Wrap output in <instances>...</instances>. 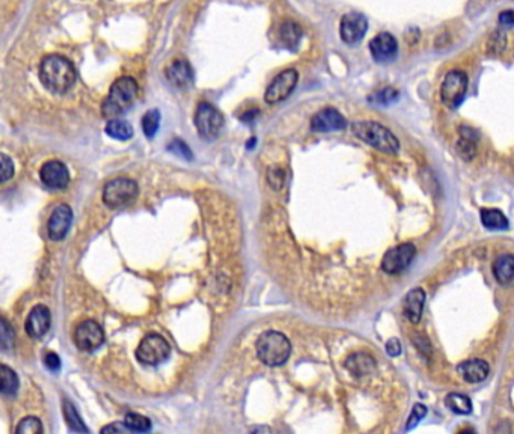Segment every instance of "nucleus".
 <instances>
[{"label": "nucleus", "mask_w": 514, "mask_h": 434, "mask_svg": "<svg viewBox=\"0 0 514 434\" xmlns=\"http://www.w3.org/2000/svg\"><path fill=\"white\" fill-rule=\"evenodd\" d=\"M40 79L47 91L65 93L76 82V68L65 56L49 54L41 61Z\"/></svg>", "instance_id": "nucleus-1"}, {"label": "nucleus", "mask_w": 514, "mask_h": 434, "mask_svg": "<svg viewBox=\"0 0 514 434\" xmlns=\"http://www.w3.org/2000/svg\"><path fill=\"white\" fill-rule=\"evenodd\" d=\"M353 135L367 145L385 154H397L400 149L398 139L385 126L376 121H356L352 124Z\"/></svg>", "instance_id": "nucleus-2"}, {"label": "nucleus", "mask_w": 514, "mask_h": 434, "mask_svg": "<svg viewBox=\"0 0 514 434\" xmlns=\"http://www.w3.org/2000/svg\"><path fill=\"white\" fill-rule=\"evenodd\" d=\"M257 356L267 366L284 365L292 354V343L278 330H267L257 339Z\"/></svg>", "instance_id": "nucleus-3"}, {"label": "nucleus", "mask_w": 514, "mask_h": 434, "mask_svg": "<svg viewBox=\"0 0 514 434\" xmlns=\"http://www.w3.org/2000/svg\"><path fill=\"white\" fill-rule=\"evenodd\" d=\"M137 93V83L133 77L118 79L109 91V96L103 101L101 112L103 117L112 119L123 115L126 110L132 107Z\"/></svg>", "instance_id": "nucleus-4"}, {"label": "nucleus", "mask_w": 514, "mask_h": 434, "mask_svg": "<svg viewBox=\"0 0 514 434\" xmlns=\"http://www.w3.org/2000/svg\"><path fill=\"white\" fill-rule=\"evenodd\" d=\"M171 354V345L158 334L146 335L136 350V359L142 365L154 366L165 362Z\"/></svg>", "instance_id": "nucleus-5"}, {"label": "nucleus", "mask_w": 514, "mask_h": 434, "mask_svg": "<svg viewBox=\"0 0 514 434\" xmlns=\"http://www.w3.org/2000/svg\"><path fill=\"white\" fill-rule=\"evenodd\" d=\"M139 193L137 184L130 178H115L109 181L103 190V202L109 209H119L126 207L136 200Z\"/></svg>", "instance_id": "nucleus-6"}, {"label": "nucleus", "mask_w": 514, "mask_h": 434, "mask_svg": "<svg viewBox=\"0 0 514 434\" xmlns=\"http://www.w3.org/2000/svg\"><path fill=\"white\" fill-rule=\"evenodd\" d=\"M225 124L222 113L210 103H199L195 113V126L202 139H216Z\"/></svg>", "instance_id": "nucleus-7"}, {"label": "nucleus", "mask_w": 514, "mask_h": 434, "mask_svg": "<svg viewBox=\"0 0 514 434\" xmlns=\"http://www.w3.org/2000/svg\"><path fill=\"white\" fill-rule=\"evenodd\" d=\"M467 91V75L462 70L448 71L441 84V98L448 107L455 109L462 105Z\"/></svg>", "instance_id": "nucleus-8"}, {"label": "nucleus", "mask_w": 514, "mask_h": 434, "mask_svg": "<svg viewBox=\"0 0 514 434\" xmlns=\"http://www.w3.org/2000/svg\"><path fill=\"white\" fill-rule=\"evenodd\" d=\"M297 82L298 73L296 70L289 68L280 71L266 89L264 100L267 105H278V103L287 100L296 89Z\"/></svg>", "instance_id": "nucleus-9"}, {"label": "nucleus", "mask_w": 514, "mask_h": 434, "mask_svg": "<svg viewBox=\"0 0 514 434\" xmlns=\"http://www.w3.org/2000/svg\"><path fill=\"white\" fill-rule=\"evenodd\" d=\"M416 255V248L412 243H403L389 249L381 260V270L388 275H398L405 271Z\"/></svg>", "instance_id": "nucleus-10"}, {"label": "nucleus", "mask_w": 514, "mask_h": 434, "mask_svg": "<svg viewBox=\"0 0 514 434\" xmlns=\"http://www.w3.org/2000/svg\"><path fill=\"white\" fill-rule=\"evenodd\" d=\"M105 343V332L98 323L86 320L74 330V344L82 352H93Z\"/></svg>", "instance_id": "nucleus-11"}, {"label": "nucleus", "mask_w": 514, "mask_h": 434, "mask_svg": "<svg viewBox=\"0 0 514 434\" xmlns=\"http://www.w3.org/2000/svg\"><path fill=\"white\" fill-rule=\"evenodd\" d=\"M368 29L367 18L359 13H349L341 18L340 24V35L341 40L347 44H356L363 36H365Z\"/></svg>", "instance_id": "nucleus-12"}, {"label": "nucleus", "mask_w": 514, "mask_h": 434, "mask_svg": "<svg viewBox=\"0 0 514 434\" xmlns=\"http://www.w3.org/2000/svg\"><path fill=\"white\" fill-rule=\"evenodd\" d=\"M347 127V121L341 113L333 107H326L317 112L311 119V130L315 133H327V131L344 130Z\"/></svg>", "instance_id": "nucleus-13"}, {"label": "nucleus", "mask_w": 514, "mask_h": 434, "mask_svg": "<svg viewBox=\"0 0 514 434\" xmlns=\"http://www.w3.org/2000/svg\"><path fill=\"white\" fill-rule=\"evenodd\" d=\"M71 222H73V211L70 207L65 204L56 207L53 213L50 214L49 223H47V232H49V237L53 241L62 240L65 235H67L70 226H71Z\"/></svg>", "instance_id": "nucleus-14"}, {"label": "nucleus", "mask_w": 514, "mask_h": 434, "mask_svg": "<svg viewBox=\"0 0 514 434\" xmlns=\"http://www.w3.org/2000/svg\"><path fill=\"white\" fill-rule=\"evenodd\" d=\"M41 181L50 188H65L70 183V172L59 160H50L43 165L40 171Z\"/></svg>", "instance_id": "nucleus-15"}, {"label": "nucleus", "mask_w": 514, "mask_h": 434, "mask_svg": "<svg viewBox=\"0 0 514 434\" xmlns=\"http://www.w3.org/2000/svg\"><path fill=\"white\" fill-rule=\"evenodd\" d=\"M52 324L50 310L44 305H36L26 320V334L33 339H41L47 332H49Z\"/></svg>", "instance_id": "nucleus-16"}, {"label": "nucleus", "mask_w": 514, "mask_h": 434, "mask_svg": "<svg viewBox=\"0 0 514 434\" xmlns=\"http://www.w3.org/2000/svg\"><path fill=\"white\" fill-rule=\"evenodd\" d=\"M370 52L377 62H388L394 59L398 52V44L394 36L388 32L376 35L370 41Z\"/></svg>", "instance_id": "nucleus-17"}, {"label": "nucleus", "mask_w": 514, "mask_h": 434, "mask_svg": "<svg viewBox=\"0 0 514 434\" xmlns=\"http://www.w3.org/2000/svg\"><path fill=\"white\" fill-rule=\"evenodd\" d=\"M166 77L175 88H189L193 83V70L186 59H175L166 68Z\"/></svg>", "instance_id": "nucleus-18"}, {"label": "nucleus", "mask_w": 514, "mask_h": 434, "mask_svg": "<svg viewBox=\"0 0 514 434\" xmlns=\"http://www.w3.org/2000/svg\"><path fill=\"white\" fill-rule=\"evenodd\" d=\"M460 377L467 383H481L489 377V364L483 359H469L457 366Z\"/></svg>", "instance_id": "nucleus-19"}, {"label": "nucleus", "mask_w": 514, "mask_h": 434, "mask_svg": "<svg viewBox=\"0 0 514 434\" xmlns=\"http://www.w3.org/2000/svg\"><path fill=\"white\" fill-rule=\"evenodd\" d=\"M344 366L347 368V371L354 377H363L376 371V361H374V357L371 354L358 352L350 354L347 359H345Z\"/></svg>", "instance_id": "nucleus-20"}, {"label": "nucleus", "mask_w": 514, "mask_h": 434, "mask_svg": "<svg viewBox=\"0 0 514 434\" xmlns=\"http://www.w3.org/2000/svg\"><path fill=\"white\" fill-rule=\"evenodd\" d=\"M425 304V292L421 288H414L407 292L405 299V315L410 323L418 324L423 317V309Z\"/></svg>", "instance_id": "nucleus-21"}, {"label": "nucleus", "mask_w": 514, "mask_h": 434, "mask_svg": "<svg viewBox=\"0 0 514 434\" xmlns=\"http://www.w3.org/2000/svg\"><path fill=\"white\" fill-rule=\"evenodd\" d=\"M492 270L499 284L502 285L511 284L514 278V257L511 253L499 255V257L494 260Z\"/></svg>", "instance_id": "nucleus-22"}, {"label": "nucleus", "mask_w": 514, "mask_h": 434, "mask_svg": "<svg viewBox=\"0 0 514 434\" xmlns=\"http://www.w3.org/2000/svg\"><path fill=\"white\" fill-rule=\"evenodd\" d=\"M279 36L282 43L288 47V49L296 50L298 43H301L302 36H303V31L302 27L298 26L296 22L287 20L279 27Z\"/></svg>", "instance_id": "nucleus-23"}, {"label": "nucleus", "mask_w": 514, "mask_h": 434, "mask_svg": "<svg viewBox=\"0 0 514 434\" xmlns=\"http://www.w3.org/2000/svg\"><path fill=\"white\" fill-rule=\"evenodd\" d=\"M481 223L484 228L493 231H502L508 228V219L501 210L497 209H483L481 210Z\"/></svg>", "instance_id": "nucleus-24"}, {"label": "nucleus", "mask_w": 514, "mask_h": 434, "mask_svg": "<svg viewBox=\"0 0 514 434\" xmlns=\"http://www.w3.org/2000/svg\"><path fill=\"white\" fill-rule=\"evenodd\" d=\"M106 133L116 140H128L133 136V128L127 121L112 118L106 124Z\"/></svg>", "instance_id": "nucleus-25"}, {"label": "nucleus", "mask_w": 514, "mask_h": 434, "mask_svg": "<svg viewBox=\"0 0 514 434\" xmlns=\"http://www.w3.org/2000/svg\"><path fill=\"white\" fill-rule=\"evenodd\" d=\"M445 405L457 414H469L472 412V401L467 398L466 395L457 394V392L446 395Z\"/></svg>", "instance_id": "nucleus-26"}, {"label": "nucleus", "mask_w": 514, "mask_h": 434, "mask_svg": "<svg viewBox=\"0 0 514 434\" xmlns=\"http://www.w3.org/2000/svg\"><path fill=\"white\" fill-rule=\"evenodd\" d=\"M18 377L11 368L0 364V392L5 395H14L18 389Z\"/></svg>", "instance_id": "nucleus-27"}, {"label": "nucleus", "mask_w": 514, "mask_h": 434, "mask_svg": "<svg viewBox=\"0 0 514 434\" xmlns=\"http://www.w3.org/2000/svg\"><path fill=\"white\" fill-rule=\"evenodd\" d=\"M63 418H65V422L68 424V427H70L71 431H76V433H88L89 431L85 424H83L76 407H74V405L68 400L63 401Z\"/></svg>", "instance_id": "nucleus-28"}, {"label": "nucleus", "mask_w": 514, "mask_h": 434, "mask_svg": "<svg viewBox=\"0 0 514 434\" xmlns=\"http://www.w3.org/2000/svg\"><path fill=\"white\" fill-rule=\"evenodd\" d=\"M124 427L135 433H146L151 430V421L137 413H128L124 419Z\"/></svg>", "instance_id": "nucleus-29"}, {"label": "nucleus", "mask_w": 514, "mask_h": 434, "mask_svg": "<svg viewBox=\"0 0 514 434\" xmlns=\"http://www.w3.org/2000/svg\"><path fill=\"white\" fill-rule=\"evenodd\" d=\"M160 127V113L157 109L146 112L142 118V130L148 139H153Z\"/></svg>", "instance_id": "nucleus-30"}, {"label": "nucleus", "mask_w": 514, "mask_h": 434, "mask_svg": "<svg viewBox=\"0 0 514 434\" xmlns=\"http://www.w3.org/2000/svg\"><path fill=\"white\" fill-rule=\"evenodd\" d=\"M14 339L15 334L11 323H9L5 317L0 315V348H3V350H11L14 345Z\"/></svg>", "instance_id": "nucleus-31"}, {"label": "nucleus", "mask_w": 514, "mask_h": 434, "mask_svg": "<svg viewBox=\"0 0 514 434\" xmlns=\"http://www.w3.org/2000/svg\"><path fill=\"white\" fill-rule=\"evenodd\" d=\"M397 98H398V91H395L394 88H383L377 92L371 93V96L368 97V101L377 106H388Z\"/></svg>", "instance_id": "nucleus-32"}, {"label": "nucleus", "mask_w": 514, "mask_h": 434, "mask_svg": "<svg viewBox=\"0 0 514 434\" xmlns=\"http://www.w3.org/2000/svg\"><path fill=\"white\" fill-rule=\"evenodd\" d=\"M506 47H507V36L502 31H494L489 36V41H487L489 54H493V56L501 54L504 50H506Z\"/></svg>", "instance_id": "nucleus-33"}, {"label": "nucleus", "mask_w": 514, "mask_h": 434, "mask_svg": "<svg viewBox=\"0 0 514 434\" xmlns=\"http://www.w3.org/2000/svg\"><path fill=\"white\" fill-rule=\"evenodd\" d=\"M43 431H44V428H43L41 421L38 418H35V417L24 418L15 428V433H18V434H38V433H43Z\"/></svg>", "instance_id": "nucleus-34"}, {"label": "nucleus", "mask_w": 514, "mask_h": 434, "mask_svg": "<svg viewBox=\"0 0 514 434\" xmlns=\"http://www.w3.org/2000/svg\"><path fill=\"white\" fill-rule=\"evenodd\" d=\"M457 153L463 158V160H472L476 156V140H471V139H464L460 137L459 142L455 145Z\"/></svg>", "instance_id": "nucleus-35"}, {"label": "nucleus", "mask_w": 514, "mask_h": 434, "mask_svg": "<svg viewBox=\"0 0 514 434\" xmlns=\"http://www.w3.org/2000/svg\"><path fill=\"white\" fill-rule=\"evenodd\" d=\"M267 181L273 190H280L285 184V171L279 166L270 167L267 171Z\"/></svg>", "instance_id": "nucleus-36"}, {"label": "nucleus", "mask_w": 514, "mask_h": 434, "mask_svg": "<svg viewBox=\"0 0 514 434\" xmlns=\"http://www.w3.org/2000/svg\"><path fill=\"white\" fill-rule=\"evenodd\" d=\"M13 175H14L13 160L5 154H0V184L11 180Z\"/></svg>", "instance_id": "nucleus-37"}, {"label": "nucleus", "mask_w": 514, "mask_h": 434, "mask_svg": "<svg viewBox=\"0 0 514 434\" xmlns=\"http://www.w3.org/2000/svg\"><path fill=\"white\" fill-rule=\"evenodd\" d=\"M427 414V407L424 404H416L414 410H412V414L409 417V421H407V426H406V431H410L412 428H415L418 424L423 421L425 418Z\"/></svg>", "instance_id": "nucleus-38"}, {"label": "nucleus", "mask_w": 514, "mask_h": 434, "mask_svg": "<svg viewBox=\"0 0 514 434\" xmlns=\"http://www.w3.org/2000/svg\"><path fill=\"white\" fill-rule=\"evenodd\" d=\"M167 149H169L171 153H174L175 156L183 157L186 160H192V157H193L190 148L187 147L186 142H183V140H180V139L172 140V142L169 144V147H167Z\"/></svg>", "instance_id": "nucleus-39"}, {"label": "nucleus", "mask_w": 514, "mask_h": 434, "mask_svg": "<svg viewBox=\"0 0 514 434\" xmlns=\"http://www.w3.org/2000/svg\"><path fill=\"white\" fill-rule=\"evenodd\" d=\"M44 364H45V366H47V368H49L50 371H59V368H61V359H59V356L56 354V353H53V352L47 353V354L44 356Z\"/></svg>", "instance_id": "nucleus-40"}, {"label": "nucleus", "mask_w": 514, "mask_h": 434, "mask_svg": "<svg viewBox=\"0 0 514 434\" xmlns=\"http://www.w3.org/2000/svg\"><path fill=\"white\" fill-rule=\"evenodd\" d=\"M386 353L391 356V357H397L400 356L401 353V344L397 338H391L389 341L386 343Z\"/></svg>", "instance_id": "nucleus-41"}, {"label": "nucleus", "mask_w": 514, "mask_h": 434, "mask_svg": "<svg viewBox=\"0 0 514 434\" xmlns=\"http://www.w3.org/2000/svg\"><path fill=\"white\" fill-rule=\"evenodd\" d=\"M499 23L504 26V27H513L514 24V15H513V11L511 9H507V11H504L499 14Z\"/></svg>", "instance_id": "nucleus-42"}, {"label": "nucleus", "mask_w": 514, "mask_h": 434, "mask_svg": "<svg viewBox=\"0 0 514 434\" xmlns=\"http://www.w3.org/2000/svg\"><path fill=\"white\" fill-rule=\"evenodd\" d=\"M460 137H464V139H471V140H476L478 139V131L474 130L472 127H466V126H462L460 127Z\"/></svg>", "instance_id": "nucleus-43"}, {"label": "nucleus", "mask_w": 514, "mask_h": 434, "mask_svg": "<svg viewBox=\"0 0 514 434\" xmlns=\"http://www.w3.org/2000/svg\"><path fill=\"white\" fill-rule=\"evenodd\" d=\"M126 430H127V428L123 426V424L114 422V424H112V426L105 427V428H103L101 431H103V433H123V431H126Z\"/></svg>", "instance_id": "nucleus-44"}, {"label": "nucleus", "mask_w": 514, "mask_h": 434, "mask_svg": "<svg viewBox=\"0 0 514 434\" xmlns=\"http://www.w3.org/2000/svg\"><path fill=\"white\" fill-rule=\"evenodd\" d=\"M258 115H259V112L257 109H254V110H250V112H246L245 115L241 117V121L243 122H250V121H254V118H257Z\"/></svg>", "instance_id": "nucleus-45"}]
</instances>
